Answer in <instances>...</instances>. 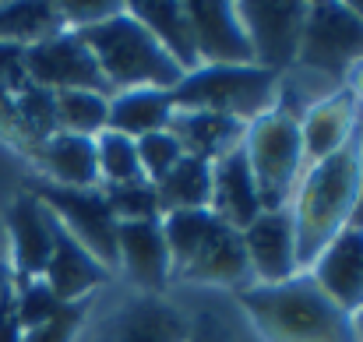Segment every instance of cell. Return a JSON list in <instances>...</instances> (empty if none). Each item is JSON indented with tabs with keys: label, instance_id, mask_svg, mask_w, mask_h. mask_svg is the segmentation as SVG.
I'll list each match as a JSON object with an SVG mask.
<instances>
[{
	"label": "cell",
	"instance_id": "obj_1",
	"mask_svg": "<svg viewBox=\"0 0 363 342\" xmlns=\"http://www.w3.org/2000/svg\"><path fill=\"white\" fill-rule=\"evenodd\" d=\"M237 300L268 342H360L353 314L328 300L307 272L272 286L247 282Z\"/></svg>",
	"mask_w": 363,
	"mask_h": 342
},
{
	"label": "cell",
	"instance_id": "obj_2",
	"mask_svg": "<svg viewBox=\"0 0 363 342\" xmlns=\"http://www.w3.org/2000/svg\"><path fill=\"white\" fill-rule=\"evenodd\" d=\"M360 191V134L335 155L307 166L293 194V233H296V268L307 272L314 258L350 226Z\"/></svg>",
	"mask_w": 363,
	"mask_h": 342
},
{
	"label": "cell",
	"instance_id": "obj_3",
	"mask_svg": "<svg viewBox=\"0 0 363 342\" xmlns=\"http://www.w3.org/2000/svg\"><path fill=\"white\" fill-rule=\"evenodd\" d=\"M162 236H166L169 265L177 279L233 286V289L250 282V265L243 254L240 229L226 226L208 209L162 216Z\"/></svg>",
	"mask_w": 363,
	"mask_h": 342
},
{
	"label": "cell",
	"instance_id": "obj_4",
	"mask_svg": "<svg viewBox=\"0 0 363 342\" xmlns=\"http://www.w3.org/2000/svg\"><path fill=\"white\" fill-rule=\"evenodd\" d=\"M85 46L92 50L103 82L110 92H127V89H162L173 92L184 71L177 60L148 35L141 21H134L127 11H117L113 18L82 28L78 32Z\"/></svg>",
	"mask_w": 363,
	"mask_h": 342
},
{
	"label": "cell",
	"instance_id": "obj_5",
	"mask_svg": "<svg viewBox=\"0 0 363 342\" xmlns=\"http://www.w3.org/2000/svg\"><path fill=\"white\" fill-rule=\"evenodd\" d=\"M279 75L257 64L240 67H194L169 92L173 110H205L250 123L279 106Z\"/></svg>",
	"mask_w": 363,
	"mask_h": 342
},
{
	"label": "cell",
	"instance_id": "obj_6",
	"mask_svg": "<svg viewBox=\"0 0 363 342\" xmlns=\"http://www.w3.org/2000/svg\"><path fill=\"white\" fill-rule=\"evenodd\" d=\"M243 155H247V166L254 173L261 209L264 212L289 209L293 194H296V187L307 173L300 120L286 110H279V106L272 114L250 120L247 134H243Z\"/></svg>",
	"mask_w": 363,
	"mask_h": 342
},
{
	"label": "cell",
	"instance_id": "obj_7",
	"mask_svg": "<svg viewBox=\"0 0 363 342\" xmlns=\"http://www.w3.org/2000/svg\"><path fill=\"white\" fill-rule=\"evenodd\" d=\"M363 64V21L346 4H307L303 35L293 67L321 78L346 82Z\"/></svg>",
	"mask_w": 363,
	"mask_h": 342
},
{
	"label": "cell",
	"instance_id": "obj_8",
	"mask_svg": "<svg viewBox=\"0 0 363 342\" xmlns=\"http://www.w3.org/2000/svg\"><path fill=\"white\" fill-rule=\"evenodd\" d=\"M57 226L67 236H74L106 272L117 265V216L99 187H57V184H39L32 191Z\"/></svg>",
	"mask_w": 363,
	"mask_h": 342
},
{
	"label": "cell",
	"instance_id": "obj_9",
	"mask_svg": "<svg viewBox=\"0 0 363 342\" xmlns=\"http://www.w3.org/2000/svg\"><path fill=\"white\" fill-rule=\"evenodd\" d=\"M25 78L35 89L46 92H99V96H113L110 85L99 75V64L92 57V50L85 46V39L71 28H60L57 35L35 43L25 50Z\"/></svg>",
	"mask_w": 363,
	"mask_h": 342
},
{
	"label": "cell",
	"instance_id": "obj_10",
	"mask_svg": "<svg viewBox=\"0 0 363 342\" xmlns=\"http://www.w3.org/2000/svg\"><path fill=\"white\" fill-rule=\"evenodd\" d=\"M240 25L250 39L254 50V64L264 71H282L293 67L296 60V46L303 35V21H307V4L296 0H247L237 4Z\"/></svg>",
	"mask_w": 363,
	"mask_h": 342
},
{
	"label": "cell",
	"instance_id": "obj_11",
	"mask_svg": "<svg viewBox=\"0 0 363 342\" xmlns=\"http://www.w3.org/2000/svg\"><path fill=\"white\" fill-rule=\"evenodd\" d=\"M4 243L11 258L14 282L43 279L53 243H57V219L35 194H18L4 216Z\"/></svg>",
	"mask_w": 363,
	"mask_h": 342
},
{
	"label": "cell",
	"instance_id": "obj_12",
	"mask_svg": "<svg viewBox=\"0 0 363 342\" xmlns=\"http://www.w3.org/2000/svg\"><path fill=\"white\" fill-rule=\"evenodd\" d=\"M187 18L194 32L198 67H240L254 64L250 39L240 25L237 4L226 0H187Z\"/></svg>",
	"mask_w": 363,
	"mask_h": 342
},
{
	"label": "cell",
	"instance_id": "obj_13",
	"mask_svg": "<svg viewBox=\"0 0 363 342\" xmlns=\"http://www.w3.org/2000/svg\"><path fill=\"white\" fill-rule=\"evenodd\" d=\"M243 254L250 265L254 282H286L300 275L296 268V233H293V212L289 209H272L261 212L247 229H240Z\"/></svg>",
	"mask_w": 363,
	"mask_h": 342
},
{
	"label": "cell",
	"instance_id": "obj_14",
	"mask_svg": "<svg viewBox=\"0 0 363 342\" xmlns=\"http://www.w3.org/2000/svg\"><path fill=\"white\" fill-rule=\"evenodd\" d=\"M307 275L335 300L346 314L363 307V229L346 226L307 268Z\"/></svg>",
	"mask_w": 363,
	"mask_h": 342
},
{
	"label": "cell",
	"instance_id": "obj_15",
	"mask_svg": "<svg viewBox=\"0 0 363 342\" xmlns=\"http://www.w3.org/2000/svg\"><path fill=\"white\" fill-rule=\"evenodd\" d=\"M357 134H360L357 131V99H353L350 89L321 96L314 106H307L303 116H300V141H303L307 166L335 155Z\"/></svg>",
	"mask_w": 363,
	"mask_h": 342
},
{
	"label": "cell",
	"instance_id": "obj_16",
	"mask_svg": "<svg viewBox=\"0 0 363 342\" xmlns=\"http://www.w3.org/2000/svg\"><path fill=\"white\" fill-rule=\"evenodd\" d=\"M191 318L159 297H138L123 304L103 329L99 342H187Z\"/></svg>",
	"mask_w": 363,
	"mask_h": 342
},
{
	"label": "cell",
	"instance_id": "obj_17",
	"mask_svg": "<svg viewBox=\"0 0 363 342\" xmlns=\"http://www.w3.org/2000/svg\"><path fill=\"white\" fill-rule=\"evenodd\" d=\"M117 265L138 286L162 289L173 275L169 247H166V236H162V219L121 223L117 226Z\"/></svg>",
	"mask_w": 363,
	"mask_h": 342
},
{
	"label": "cell",
	"instance_id": "obj_18",
	"mask_svg": "<svg viewBox=\"0 0 363 342\" xmlns=\"http://www.w3.org/2000/svg\"><path fill=\"white\" fill-rule=\"evenodd\" d=\"M208 212H212L216 219H223L226 226H233V229H247L261 212H264L243 148H237V152H230V155H223V159L212 162Z\"/></svg>",
	"mask_w": 363,
	"mask_h": 342
},
{
	"label": "cell",
	"instance_id": "obj_19",
	"mask_svg": "<svg viewBox=\"0 0 363 342\" xmlns=\"http://www.w3.org/2000/svg\"><path fill=\"white\" fill-rule=\"evenodd\" d=\"M166 131L180 141L184 155L216 162V159L243 148L247 123L233 120V116H223V114H205V110H173Z\"/></svg>",
	"mask_w": 363,
	"mask_h": 342
},
{
	"label": "cell",
	"instance_id": "obj_20",
	"mask_svg": "<svg viewBox=\"0 0 363 342\" xmlns=\"http://www.w3.org/2000/svg\"><path fill=\"white\" fill-rule=\"evenodd\" d=\"M106 268L74 240L67 236L64 229L57 226V243H53V254H50V265L43 272V282L53 289V297L60 304H85V297L106 282Z\"/></svg>",
	"mask_w": 363,
	"mask_h": 342
},
{
	"label": "cell",
	"instance_id": "obj_21",
	"mask_svg": "<svg viewBox=\"0 0 363 342\" xmlns=\"http://www.w3.org/2000/svg\"><path fill=\"white\" fill-rule=\"evenodd\" d=\"M0 131L18 145H25L28 152H39V145L57 134L53 92L35 89L32 82L0 92Z\"/></svg>",
	"mask_w": 363,
	"mask_h": 342
},
{
	"label": "cell",
	"instance_id": "obj_22",
	"mask_svg": "<svg viewBox=\"0 0 363 342\" xmlns=\"http://www.w3.org/2000/svg\"><path fill=\"white\" fill-rule=\"evenodd\" d=\"M123 11L148 28V35L177 60V67L184 75H191L198 67L194 32H191V18H187L184 4H177V0H130V4H123Z\"/></svg>",
	"mask_w": 363,
	"mask_h": 342
},
{
	"label": "cell",
	"instance_id": "obj_23",
	"mask_svg": "<svg viewBox=\"0 0 363 342\" xmlns=\"http://www.w3.org/2000/svg\"><path fill=\"white\" fill-rule=\"evenodd\" d=\"M39 166L50 173V184L57 187H96L99 184V162H96V138H78L57 131L46 138L35 152Z\"/></svg>",
	"mask_w": 363,
	"mask_h": 342
},
{
	"label": "cell",
	"instance_id": "obj_24",
	"mask_svg": "<svg viewBox=\"0 0 363 342\" xmlns=\"http://www.w3.org/2000/svg\"><path fill=\"white\" fill-rule=\"evenodd\" d=\"M173 116V99L162 89H127L110 96V116H106V131H117L127 138H145L155 131H166Z\"/></svg>",
	"mask_w": 363,
	"mask_h": 342
},
{
	"label": "cell",
	"instance_id": "obj_25",
	"mask_svg": "<svg viewBox=\"0 0 363 342\" xmlns=\"http://www.w3.org/2000/svg\"><path fill=\"white\" fill-rule=\"evenodd\" d=\"M155 187V202H159V216H173V212H198L208 209V194H212V162L184 155Z\"/></svg>",
	"mask_w": 363,
	"mask_h": 342
},
{
	"label": "cell",
	"instance_id": "obj_26",
	"mask_svg": "<svg viewBox=\"0 0 363 342\" xmlns=\"http://www.w3.org/2000/svg\"><path fill=\"white\" fill-rule=\"evenodd\" d=\"M64 28L57 4L43 0H21V4H0V46H35Z\"/></svg>",
	"mask_w": 363,
	"mask_h": 342
},
{
	"label": "cell",
	"instance_id": "obj_27",
	"mask_svg": "<svg viewBox=\"0 0 363 342\" xmlns=\"http://www.w3.org/2000/svg\"><path fill=\"white\" fill-rule=\"evenodd\" d=\"M53 114H57V131L78 134V138H96V134L106 131L110 96H99V92H57L53 96Z\"/></svg>",
	"mask_w": 363,
	"mask_h": 342
},
{
	"label": "cell",
	"instance_id": "obj_28",
	"mask_svg": "<svg viewBox=\"0 0 363 342\" xmlns=\"http://www.w3.org/2000/svg\"><path fill=\"white\" fill-rule=\"evenodd\" d=\"M96 162H99V184L103 187H121V184L145 180L141 162H138V145L127 134H117V131L96 134Z\"/></svg>",
	"mask_w": 363,
	"mask_h": 342
},
{
	"label": "cell",
	"instance_id": "obj_29",
	"mask_svg": "<svg viewBox=\"0 0 363 342\" xmlns=\"http://www.w3.org/2000/svg\"><path fill=\"white\" fill-rule=\"evenodd\" d=\"M60 307L64 304L53 297V289L43 279H21V282H14V318H18V325L25 332L35 329V325H43V321H50Z\"/></svg>",
	"mask_w": 363,
	"mask_h": 342
},
{
	"label": "cell",
	"instance_id": "obj_30",
	"mask_svg": "<svg viewBox=\"0 0 363 342\" xmlns=\"http://www.w3.org/2000/svg\"><path fill=\"white\" fill-rule=\"evenodd\" d=\"M117 223H141V219H162L159 216V202H155V187L148 180H134L121 187H103Z\"/></svg>",
	"mask_w": 363,
	"mask_h": 342
},
{
	"label": "cell",
	"instance_id": "obj_31",
	"mask_svg": "<svg viewBox=\"0 0 363 342\" xmlns=\"http://www.w3.org/2000/svg\"><path fill=\"white\" fill-rule=\"evenodd\" d=\"M138 145V162H141V177L148 184H159L180 159H184V148L180 141L169 134V131H155V134H145L134 141Z\"/></svg>",
	"mask_w": 363,
	"mask_h": 342
},
{
	"label": "cell",
	"instance_id": "obj_32",
	"mask_svg": "<svg viewBox=\"0 0 363 342\" xmlns=\"http://www.w3.org/2000/svg\"><path fill=\"white\" fill-rule=\"evenodd\" d=\"M117 11H123V4L117 0H60L57 4V14H60L64 28H71V32L92 28V25L113 18Z\"/></svg>",
	"mask_w": 363,
	"mask_h": 342
},
{
	"label": "cell",
	"instance_id": "obj_33",
	"mask_svg": "<svg viewBox=\"0 0 363 342\" xmlns=\"http://www.w3.org/2000/svg\"><path fill=\"white\" fill-rule=\"evenodd\" d=\"M82 321H85V304H64L50 321L28 329L21 342H71L78 336Z\"/></svg>",
	"mask_w": 363,
	"mask_h": 342
},
{
	"label": "cell",
	"instance_id": "obj_34",
	"mask_svg": "<svg viewBox=\"0 0 363 342\" xmlns=\"http://www.w3.org/2000/svg\"><path fill=\"white\" fill-rule=\"evenodd\" d=\"M187 342H247L237 325H230L223 314H212V311H205V314H198V318H191V336Z\"/></svg>",
	"mask_w": 363,
	"mask_h": 342
},
{
	"label": "cell",
	"instance_id": "obj_35",
	"mask_svg": "<svg viewBox=\"0 0 363 342\" xmlns=\"http://www.w3.org/2000/svg\"><path fill=\"white\" fill-rule=\"evenodd\" d=\"M25 82V46H0V92H11Z\"/></svg>",
	"mask_w": 363,
	"mask_h": 342
},
{
	"label": "cell",
	"instance_id": "obj_36",
	"mask_svg": "<svg viewBox=\"0 0 363 342\" xmlns=\"http://www.w3.org/2000/svg\"><path fill=\"white\" fill-rule=\"evenodd\" d=\"M11 297H14V272H11V258H7V243L0 229V307L11 304Z\"/></svg>",
	"mask_w": 363,
	"mask_h": 342
},
{
	"label": "cell",
	"instance_id": "obj_37",
	"mask_svg": "<svg viewBox=\"0 0 363 342\" xmlns=\"http://www.w3.org/2000/svg\"><path fill=\"white\" fill-rule=\"evenodd\" d=\"M21 339H25V329L14 318V297H11V304L0 307V342H21Z\"/></svg>",
	"mask_w": 363,
	"mask_h": 342
},
{
	"label": "cell",
	"instance_id": "obj_38",
	"mask_svg": "<svg viewBox=\"0 0 363 342\" xmlns=\"http://www.w3.org/2000/svg\"><path fill=\"white\" fill-rule=\"evenodd\" d=\"M350 226H360L363 229V134H360V191H357V209H353Z\"/></svg>",
	"mask_w": 363,
	"mask_h": 342
},
{
	"label": "cell",
	"instance_id": "obj_39",
	"mask_svg": "<svg viewBox=\"0 0 363 342\" xmlns=\"http://www.w3.org/2000/svg\"><path fill=\"white\" fill-rule=\"evenodd\" d=\"M350 92H353V99H357V103L363 99V64L350 75Z\"/></svg>",
	"mask_w": 363,
	"mask_h": 342
},
{
	"label": "cell",
	"instance_id": "obj_40",
	"mask_svg": "<svg viewBox=\"0 0 363 342\" xmlns=\"http://www.w3.org/2000/svg\"><path fill=\"white\" fill-rule=\"evenodd\" d=\"M353 329H357V336H360V342H363V307L353 314Z\"/></svg>",
	"mask_w": 363,
	"mask_h": 342
},
{
	"label": "cell",
	"instance_id": "obj_41",
	"mask_svg": "<svg viewBox=\"0 0 363 342\" xmlns=\"http://www.w3.org/2000/svg\"><path fill=\"white\" fill-rule=\"evenodd\" d=\"M346 7H350V11H353V14H357V18H360V21H363V0H350Z\"/></svg>",
	"mask_w": 363,
	"mask_h": 342
}]
</instances>
